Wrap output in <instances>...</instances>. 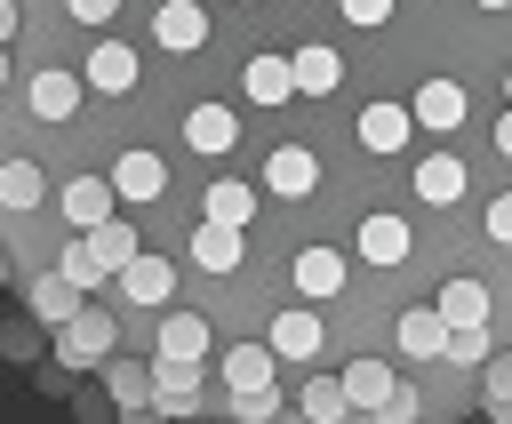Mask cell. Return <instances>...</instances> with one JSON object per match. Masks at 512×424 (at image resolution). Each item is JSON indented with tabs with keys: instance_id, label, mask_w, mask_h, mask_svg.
Wrapping results in <instances>:
<instances>
[{
	"instance_id": "40",
	"label": "cell",
	"mask_w": 512,
	"mask_h": 424,
	"mask_svg": "<svg viewBox=\"0 0 512 424\" xmlns=\"http://www.w3.org/2000/svg\"><path fill=\"white\" fill-rule=\"evenodd\" d=\"M472 8H488V16H512V0H472Z\"/></svg>"
},
{
	"instance_id": "11",
	"label": "cell",
	"mask_w": 512,
	"mask_h": 424,
	"mask_svg": "<svg viewBox=\"0 0 512 424\" xmlns=\"http://www.w3.org/2000/svg\"><path fill=\"white\" fill-rule=\"evenodd\" d=\"M152 32H160V48H200L208 40V8L200 0H160V16H152Z\"/></svg>"
},
{
	"instance_id": "15",
	"label": "cell",
	"mask_w": 512,
	"mask_h": 424,
	"mask_svg": "<svg viewBox=\"0 0 512 424\" xmlns=\"http://www.w3.org/2000/svg\"><path fill=\"white\" fill-rule=\"evenodd\" d=\"M112 184H120V200H160L168 192V168H160V152H120L112 160Z\"/></svg>"
},
{
	"instance_id": "5",
	"label": "cell",
	"mask_w": 512,
	"mask_h": 424,
	"mask_svg": "<svg viewBox=\"0 0 512 424\" xmlns=\"http://www.w3.org/2000/svg\"><path fill=\"white\" fill-rule=\"evenodd\" d=\"M464 192H472V168H464L456 152H424V160H416V200H424V208H456Z\"/></svg>"
},
{
	"instance_id": "23",
	"label": "cell",
	"mask_w": 512,
	"mask_h": 424,
	"mask_svg": "<svg viewBox=\"0 0 512 424\" xmlns=\"http://www.w3.org/2000/svg\"><path fill=\"white\" fill-rule=\"evenodd\" d=\"M40 200H48V176H40L32 160H0V208L24 216V208H40Z\"/></svg>"
},
{
	"instance_id": "42",
	"label": "cell",
	"mask_w": 512,
	"mask_h": 424,
	"mask_svg": "<svg viewBox=\"0 0 512 424\" xmlns=\"http://www.w3.org/2000/svg\"><path fill=\"white\" fill-rule=\"evenodd\" d=\"M504 104H512V64H504Z\"/></svg>"
},
{
	"instance_id": "1",
	"label": "cell",
	"mask_w": 512,
	"mask_h": 424,
	"mask_svg": "<svg viewBox=\"0 0 512 424\" xmlns=\"http://www.w3.org/2000/svg\"><path fill=\"white\" fill-rule=\"evenodd\" d=\"M104 360H112V312L80 304V312L56 328V368L72 376V368H104Z\"/></svg>"
},
{
	"instance_id": "26",
	"label": "cell",
	"mask_w": 512,
	"mask_h": 424,
	"mask_svg": "<svg viewBox=\"0 0 512 424\" xmlns=\"http://www.w3.org/2000/svg\"><path fill=\"white\" fill-rule=\"evenodd\" d=\"M160 352H168V360H200V352H208V320H200V312H168V320H160Z\"/></svg>"
},
{
	"instance_id": "37",
	"label": "cell",
	"mask_w": 512,
	"mask_h": 424,
	"mask_svg": "<svg viewBox=\"0 0 512 424\" xmlns=\"http://www.w3.org/2000/svg\"><path fill=\"white\" fill-rule=\"evenodd\" d=\"M64 8H72V16H80V24H104V16H112V8H120V0H64Z\"/></svg>"
},
{
	"instance_id": "43",
	"label": "cell",
	"mask_w": 512,
	"mask_h": 424,
	"mask_svg": "<svg viewBox=\"0 0 512 424\" xmlns=\"http://www.w3.org/2000/svg\"><path fill=\"white\" fill-rule=\"evenodd\" d=\"M0 288H8V256H0Z\"/></svg>"
},
{
	"instance_id": "27",
	"label": "cell",
	"mask_w": 512,
	"mask_h": 424,
	"mask_svg": "<svg viewBox=\"0 0 512 424\" xmlns=\"http://www.w3.org/2000/svg\"><path fill=\"white\" fill-rule=\"evenodd\" d=\"M488 352H496L488 344V320H448V352H440L448 368H480Z\"/></svg>"
},
{
	"instance_id": "30",
	"label": "cell",
	"mask_w": 512,
	"mask_h": 424,
	"mask_svg": "<svg viewBox=\"0 0 512 424\" xmlns=\"http://www.w3.org/2000/svg\"><path fill=\"white\" fill-rule=\"evenodd\" d=\"M296 408L328 424V416H352V392H344V376H312V384L296 392Z\"/></svg>"
},
{
	"instance_id": "41",
	"label": "cell",
	"mask_w": 512,
	"mask_h": 424,
	"mask_svg": "<svg viewBox=\"0 0 512 424\" xmlns=\"http://www.w3.org/2000/svg\"><path fill=\"white\" fill-rule=\"evenodd\" d=\"M0 88H8V48H0Z\"/></svg>"
},
{
	"instance_id": "44",
	"label": "cell",
	"mask_w": 512,
	"mask_h": 424,
	"mask_svg": "<svg viewBox=\"0 0 512 424\" xmlns=\"http://www.w3.org/2000/svg\"><path fill=\"white\" fill-rule=\"evenodd\" d=\"M248 8H256V0H248Z\"/></svg>"
},
{
	"instance_id": "33",
	"label": "cell",
	"mask_w": 512,
	"mask_h": 424,
	"mask_svg": "<svg viewBox=\"0 0 512 424\" xmlns=\"http://www.w3.org/2000/svg\"><path fill=\"white\" fill-rule=\"evenodd\" d=\"M480 232H488V248H504V256H512V192H496V200H488Z\"/></svg>"
},
{
	"instance_id": "4",
	"label": "cell",
	"mask_w": 512,
	"mask_h": 424,
	"mask_svg": "<svg viewBox=\"0 0 512 424\" xmlns=\"http://www.w3.org/2000/svg\"><path fill=\"white\" fill-rule=\"evenodd\" d=\"M352 136H360V152H408V136H416V104H368L360 120H352Z\"/></svg>"
},
{
	"instance_id": "24",
	"label": "cell",
	"mask_w": 512,
	"mask_h": 424,
	"mask_svg": "<svg viewBox=\"0 0 512 424\" xmlns=\"http://www.w3.org/2000/svg\"><path fill=\"white\" fill-rule=\"evenodd\" d=\"M272 360H280L272 344H232V352H224V384H232V392H256V384H272Z\"/></svg>"
},
{
	"instance_id": "3",
	"label": "cell",
	"mask_w": 512,
	"mask_h": 424,
	"mask_svg": "<svg viewBox=\"0 0 512 424\" xmlns=\"http://www.w3.org/2000/svg\"><path fill=\"white\" fill-rule=\"evenodd\" d=\"M464 120H472V96H464V80H448V72H440V80H424V88H416V128H432V136H456Z\"/></svg>"
},
{
	"instance_id": "21",
	"label": "cell",
	"mask_w": 512,
	"mask_h": 424,
	"mask_svg": "<svg viewBox=\"0 0 512 424\" xmlns=\"http://www.w3.org/2000/svg\"><path fill=\"white\" fill-rule=\"evenodd\" d=\"M392 384H400V376H392L384 360H352V368H344V392H352V408H368V416H384Z\"/></svg>"
},
{
	"instance_id": "16",
	"label": "cell",
	"mask_w": 512,
	"mask_h": 424,
	"mask_svg": "<svg viewBox=\"0 0 512 424\" xmlns=\"http://www.w3.org/2000/svg\"><path fill=\"white\" fill-rule=\"evenodd\" d=\"M88 88L128 96V88H136V48H128V40H104V48L88 56Z\"/></svg>"
},
{
	"instance_id": "6",
	"label": "cell",
	"mask_w": 512,
	"mask_h": 424,
	"mask_svg": "<svg viewBox=\"0 0 512 424\" xmlns=\"http://www.w3.org/2000/svg\"><path fill=\"white\" fill-rule=\"evenodd\" d=\"M320 336H328V320H320V312H304V304L272 312V328H264V344H272L280 360H312V352H320Z\"/></svg>"
},
{
	"instance_id": "20",
	"label": "cell",
	"mask_w": 512,
	"mask_h": 424,
	"mask_svg": "<svg viewBox=\"0 0 512 424\" xmlns=\"http://www.w3.org/2000/svg\"><path fill=\"white\" fill-rule=\"evenodd\" d=\"M296 288H304V296H320V304H328V296H336V288H344V256H336V248H328V240H320V248H304V256H296Z\"/></svg>"
},
{
	"instance_id": "13",
	"label": "cell",
	"mask_w": 512,
	"mask_h": 424,
	"mask_svg": "<svg viewBox=\"0 0 512 424\" xmlns=\"http://www.w3.org/2000/svg\"><path fill=\"white\" fill-rule=\"evenodd\" d=\"M80 304H88L80 280H64V272H40V280H32V320H40V328H64Z\"/></svg>"
},
{
	"instance_id": "25",
	"label": "cell",
	"mask_w": 512,
	"mask_h": 424,
	"mask_svg": "<svg viewBox=\"0 0 512 424\" xmlns=\"http://www.w3.org/2000/svg\"><path fill=\"white\" fill-rule=\"evenodd\" d=\"M440 312H448V320H488V280L448 272V280H440Z\"/></svg>"
},
{
	"instance_id": "7",
	"label": "cell",
	"mask_w": 512,
	"mask_h": 424,
	"mask_svg": "<svg viewBox=\"0 0 512 424\" xmlns=\"http://www.w3.org/2000/svg\"><path fill=\"white\" fill-rule=\"evenodd\" d=\"M392 336H400L408 360H440V352H448V312H440V304H408V312L392 320Z\"/></svg>"
},
{
	"instance_id": "32",
	"label": "cell",
	"mask_w": 512,
	"mask_h": 424,
	"mask_svg": "<svg viewBox=\"0 0 512 424\" xmlns=\"http://www.w3.org/2000/svg\"><path fill=\"white\" fill-rule=\"evenodd\" d=\"M208 216H216V224H248V216H256V184H232V176L208 184Z\"/></svg>"
},
{
	"instance_id": "29",
	"label": "cell",
	"mask_w": 512,
	"mask_h": 424,
	"mask_svg": "<svg viewBox=\"0 0 512 424\" xmlns=\"http://www.w3.org/2000/svg\"><path fill=\"white\" fill-rule=\"evenodd\" d=\"M56 272H64V280H80V288H104V280H120V272L96 256V240H72V248L56 256Z\"/></svg>"
},
{
	"instance_id": "39",
	"label": "cell",
	"mask_w": 512,
	"mask_h": 424,
	"mask_svg": "<svg viewBox=\"0 0 512 424\" xmlns=\"http://www.w3.org/2000/svg\"><path fill=\"white\" fill-rule=\"evenodd\" d=\"M488 136H496V152H504V160H512V104H504V120H496V128H488Z\"/></svg>"
},
{
	"instance_id": "8",
	"label": "cell",
	"mask_w": 512,
	"mask_h": 424,
	"mask_svg": "<svg viewBox=\"0 0 512 424\" xmlns=\"http://www.w3.org/2000/svg\"><path fill=\"white\" fill-rule=\"evenodd\" d=\"M24 104H32V120H40V128H56V120H72V112H80V80L48 64V72H32Z\"/></svg>"
},
{
	"instance_id": "14",
	"label": "cell",
	"mask_w": 512,
	"mask_h": 424,
	"mask_svg": "<svg viewBox=\"0 0 512 424\" xmlns=\"http://www.w3.org/2000/svg\"><path fill=\"white\" fill-rule=\"evenodd\" d=\"M240 88H248L256 104H288V96H296V56H248Z\"/></svg>"
},
{
	"instance_id": "31",
	"label": "cell",
	"mask_w": 512,
	"mask_h": 424,
	"mask_svg": "<svg viewBox=\"0 0 512 424\" xmlns=\"http://www.w3.org/2000/svg\"><path fill=\"white\" fill-rule=\"evenodd\" d=\"M480 408L488 416H512V352H488L480 360Z\"/></svg>"
},
{
	"instance_id": "18",
	"label": "cell",
	"mask_w": 512,
	"mask_h": 424,
	"mask_svg": "<svg viewBox=\"0 0 512 424\" xmlns=\"http://www.w3.org/2000/svg\"><path fill=\"white\" fill-rule=\"evenodd\" d=\"M232 136H240V120L224 104H192V120H184V144L192 152H232Z\"/></svg>"
},
{
	"instance_id": "36",
	"label": "cell",
	"mask_w": 512,
	"mask_h": 424,
	"mask_svg": "<svg viewBox=\"0 0 512 424\" xmlns=\"http://www.w3.org/2000/svg\"><path fill=\"white\" fill-rule=\"evenodd\" d=\"M384 416L400 424V416H416V384H392V400H384Z\"/></svg>"
},
{
	"instance_id": "34",
	"label": "cell",
	"mask_w": 512,
	"mask_h": 424,
	"mask_svg": "<svg viewBox=\"0 0 512 424\" xmlns=\"http://www.w3.org/2000/svg\"><path fill=\"white\" fill-rule=\"evenodd\" d=\"M232 416H240V424H256V416H280V392H272V384H256V392H232Z\"/></svg>"
},
{
	"instance_id": "22",
	"label": "cell",
	"mask_w": 512,
	"mask_h": 424,
	"mask_svg": "<svg viewBox=\"0 0 512 424\" xmlns=\"http://www.w3.org/2000/svg\"><path fill=\"white\" fill-rule=\"evenodd\" d=\"M104 384H112V408H120V416H144V408H152V368L104 360Z\"/></svg>"
},
{
	"instance_id": "19",
	"label": "cell",
	"mask_w": 512,
	"mask_h": 424,
	"mask_svg": "<svg viewBox=\"0 0 512 424\" xmlns=\"http://www.w3.org/2000/svg\"><path fill=\"white\" fill-rule=\"evenodd\" d=\"M192 264H200V272H232V264H240V224H216V216H208V224L192 232Z\"/></svg>"
},
{
	"instance_id": "12",
	"label": "cell",
	"mask_w": 512,
	"mask_h": 424,
	"mask_svg": "<svg viewBox=\"0 0 512 424\" xmlns=\"http://www.w3.org/2000/svg\"><path fill=\"white\" fill-rule=\"evenodd\" d=\"M112 200H120L112 176H72V184H64V216H72L80 232H96V224L112 216Z\"/></svg>"
},
{
	"instance_id": "2",
	"label": "cell",
	"mask_w": 512,
	"mask_h": 424,
	"mask_svg": "<svg viewBox=\"0 0 512 424\" xmlns=\"http://www.w3.org/2000/svg\"><path fill=\"white\" fill-rule=\"evenodd\" d=\"M360 256H368L376 272H400V264L416 256V232H408V216H392V208L360 216Z\"/></svg>"
},
{
	"instance_id": "10",
	"label": "cell",
	"mask_w": 512,
	"mask_h": 424,
	"mask_svg": "<svg viewBox=\"0 0 512 424\" xmlns=\"http://www.w3.org/2000/svg\"><path fill=\"white\" fill-rule=\"evenodd\" d=\"M112 288H120V304H168V288H176V272H168V256H128Z\"/></svg>"
},
{
	"instance_id": "9",
	"label": "cell",
	"mask_w": 512,
	"mask_h": 424,
	"mask_svg": "<svg viewBox=\"0 0 512 424\" xmlns=\"http://www.w3.org/2000/svg\"><path fill=\"white\" fill-rule=\"evenodd\" d=\"M264 192H280V200H312V192H320V160H312L304 144H280L272 168H264Z\"/></svg>"
},
{
	"instance_id": "35",
	"label": "cell",
	"mask_w": 512,
	"mask_h": 424,
	"mask_svg": "<svg viewBox=\"0 0 512 424\" xmlns=\"http://www.w3.org/2000/svg\"><path fill=\"white\" fill-rule=\"evenodd\" d=\"M336 8H344V24L376 32V24H392V8H400V0H336Z\"/></svg>"
},
{
	"instance_id": "38",
	"label": "cell",
	"mask_w": 512,
	"mask_h": 424,
	"mask_svg": "<svg viewBox=\"0 0 512 424\" xmlns=\"http://www.w3.org/2000/svg\"><path fill=\"white\" fill-rule=\"evenodd\" d=\"M16 24H24V16H16V0H0V48L16 40Z\"/></svg>"
},
{
	"instance_id": "17",
	"label": "cell",
	"mask_w": 512,
	"mask_h": 424,
	"mask_svg": "<svg viewBox=\"0 0 512 424\" xmlns=\"http://www.w3.org/2000/svg\"><path fill=\"white\" fill-rule=\"evenodd\" d=\"M344 88V56L336 48H296V96H336Z\"/></svg>"
},
{
	"instance_id": "28",
	"label": "cell",
	"mask_w": 512,
	"mask_h": 424,
	"mask_svg": "<svg viewBox=\"0 0 512 424\" xmlns=\"http://www.w3.org/2000/svg\"><path fill=\"white\" fill-rule=\"evenodd\" d=\"M88 240H96V256H104L112 272H120L128 256H144V240H136V224H128V216H104V224H96Z\"/></svg>"
}]
</instances>
